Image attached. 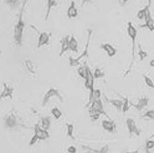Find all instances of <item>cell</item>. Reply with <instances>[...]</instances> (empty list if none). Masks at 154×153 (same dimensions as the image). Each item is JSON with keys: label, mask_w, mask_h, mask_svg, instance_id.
I'll return each instance as SVG.
<instances>
[{"label": "cell", "mask_w": 154, "mask_h": 153, "mask_svg": "<svg viewBox=\"0 0 154 153\" xmlns=\"http://www.w3.org/2000/svg\"><path fill=\"white\" fill-rule=\"evenodd\" d=\"M78 15L77 9L76 7L75 3L74 1H72L67 11V16L68 18H75Z\"/></svg>", "instance_id": "cell-18"}, {"label": "cell", "mask_w": 154, "mask_h": 153, "mask_svg": "<svg viewBox=\"0 0 154 153\" xmlns=\"http://www.w3.org/2000/svg\"><path fill=\"white\" fill-rule=\"evenodd\" d=\"M69 50L74 53H78V43L74 35H73L69 39Z\"/></svg>", "instance_id": "cell-20"}, {"label": "cell", "mask_w": 154, "mask_h": 153, "mask_svg": "<svg viewBox=\"0 0 154 153\" xmlns=\"http://www.w3.org/2000/svg\"><path fill=\"white\" fill-rule=\"evenodd\" d=\"M81 1H82V4H81V6H83L85 3L91 2L92 0H81Z\"/></svg>", "instance_id": "cell-40"}, {"label": "cell", "mask_w": 154, "mask_h": 153, "mask_svg": "<svg viewBox=\"0 0 154 153\" xmlns=\"http://www.w3.org/2000/svg\"><path fill=\"white\" fill-rule=\"evenodd\" d=\"M145 23L140 26L141 28H147L151 32L154 31V20L152 16L150 10L148 11L145 17Z\"/></svg>", "instance_id": "cell-14"}, {"label": "cell", "mask_w": 154, "mask_h": 153, "mask_svg": "<svg viewBox=\"0 0 154 153\" xmlns=\"http://www.w3.org/2000/svg\"><path fill=\"white\" fill-rule=\"evenodd\" d=\"M95 78L93 73L90 69L89 66L88 67L87 75L85 82V87L87 90L89 91V99L88 102L86 106H89L93 101V93L95 90Z\"/></svg>", "instance_id": "cell-4"}, {"label": "cell", "mask_w": 154, "mask_h": 153, "mask_svg": "<svg viewBox=\"0 0 154 153\" xmlns=\"http://www.w3.org/2000/svg\"><path fill=\"white\" fill-rule=\"evenodd\" d=\"M81 146L85 153H109V146L108 144L103 146L100 149H95L86 145H82Z\"/></svg>", "instance_id": "cell-13"}, {"label": "cell", "mask_w": 154, "mask_h": 153, "mask_svg": "<svg viewBox=\"0 0 154 153\" xmlns=\"http://www.w3.org/2000/svg\"><path fill=\"white\" fill-rule=\"evenodd\" d=\"M51 36H52V33L43 32L40 34L38 39V43H37V48H40L42 47L48 45L49 43Z\"/></svg>", "instance_id": "cell-10"}, {"label": "cell", "mask_w": 154, "mask_h": 153, "mask_svg": "<svg viewBox=\"0 0 154 153\" xmlns=\"http://www.w3.org/2000/svg\"><path fill=\"white\" fill-rule=\"evenodd\" d=\"M101 126L104 130L110 133L114 132L116 129L115 121L112 120H103L101 122Z\"/></svg>", "instance_id": "cell-15"}, {"label": "cell", "mask_w": 154, "mask_h": 153, "mask_svg": "<svg viewBox=\"0 0 154 153\" xmlns=\"http://www.w3.org/2000/svg\"><path fill=\"white\" fill-rule=\"evenodd\" d=\"M34 132V135H35L39 140L45 141L50 137V135L48 131L42 128V127L40 126L38 123L35 124Z\"/></svg>", "instance_id": "cell-8"}, {"label": "cell", "mask_w": 154, "mask_h": 153, "mask_svg": "<svg viewBox=\"0 0 154 153\" xmlns=\"http://www.w3.org/2000/svg\"><path fill=\"white\" fill-rule=\"evenodd\" d=\"M147 149L151 150L154 148V142L153 140H147L145 142V147Z\"/></svg>", "instance_id": "cell-36"}, {"label": "cell", "mask_w": 154, "mask_h": 153, "mask_svg": "<svg viewBox=\"0 0 154 153\" xmlns=\"http://www.w3.org/2000/svg\"><path fill=\"white\" fill-rule=\"evenodd\" d=\"M123 99V104L122 106V111L123 114H126L128 112L130 109L131 106V101H130L127 97L124 98Z\"/></svg>", "instance_id": "cell-27"}, {"label": "cell", "mask_w": 154, "mask_h": 153, "mask_svg": "<svg viewBox=\"0 0 154 153\" xmlns=\"http://www.w3.org/2000/svg\"><path fill=\"white\" fill-rule=\"evenodd\" d=\"M41 127L43 129L49 130L51 126V118L50 116H43L41 118Z\"/></svg>", "instance_id": "cell-21"}, {"label": "cell", "mask_w": 154, "mask_h": 153, "mask_svg": "<svg viewBox=\"0 0 154 153\" xmlns=\"http://www.w3.org/2000/svg\"><path fill=\"white\" fill-rule=\"evenodd\" d=\"M127 33L130 39L132 42V61L128 68V70L126 72V75L129 72L132 66L133 65L135 59V47H136V39L137 36V30L134 26L132 23L129 21L127 23Z\"/></svg>", "instance_id": "cell-3"}, {"label": "cell", "mask_w": 154, "mask_h": 153, "mask_svg": "<svg viewBox=\"0 0 154 153\" xmlns=\"http://www.w3.org/2000/svg\"><path fill=\"white\" fill-rule=\"evenodd\" d=\"M6 3L12 9H14L18 6L19 0H6Z\"/></svg>", "instance_id": "cell-33"}, {"label": "cell", "mask_w": 154, "mask_h": 153, "mask_svg": "<svg viewBox=\"0 0 154 153\" xmlns=\"http://www.w3.org/2000/svg\"><path fill=\"white\" fill-rule=\"evenodd\" d=\"M101 90L99 89H95L93 93V101L95 100L101 99Z\"/></svg>", "instance_id": "cell-35"}, {"label": "cell", "mask_w": 154, "mask_h": 153, "mask_svg": "<svg viewBox=\"0 0 154 153\" xmlns=\"http://www.w3.org/2000/svg\"><path fill=\"white\" fill-rule=\"evenodd\" d=\"M152 0H148V3L147 5H145L143 9L139 10L137 13V17L139 20H142L145 17V15H147L148 11L150 10V8L152 4Z\"/></svg>", "instance_id": "cell-19"}, {"label": "cell", "mask_w": 154, "mask_h": 153, "mask_svg": "<svg viewBox=\"0 0 154 153\" xmlns=\"http://www.w3.org/2000/svg\"><path fill=\"white\" fill-rule=\"evenodd\" d=\"M38 140V139L37 138V137L35 135H33V136L32 137V138L30 140V142H29V146H33L34 144L36 143V142Z\"/></svg>", "instance_id": "cell-37"}, {"label": "cell", "mask_w": 154, "mask_h": 153, "mask_svg": "<svg viewBox=\"0 0 154 153\" xmlns=\"http://www.w3.org/2000/svg\"><path fill=\"white\" fill-rule=\"evenodd\" d=\"M142 117L147 118L150 119L152 120H154V109L147 111L142 115Z\"/></svg>", "instance_id": "cell-34"}, {"label": "cell", "mask_w": 154, "mask_h": 153, "mask_svg": "<svg viewBox=\"0 0 154 153\" xmlns=\"http://www.w3.org/2000/svg\"><path fill=\"white\" fill-rule=\"evenodd\" d=\"M88 67V65L85 63L83 65L80 66L77 70L78 75L79 76L80 78H81L83 79H86Z\"/></svg>", "instance_id": "cell-23"}, {"label": "cell", "mask_w": 154, "mask_h": 153, "mask_svg": "<svg viewBox=\"0 0 154 153\" xmlns=\"http://www.w3.org/2000/svg\"><path fill=\"white\" fill-rule=\"evenodd\" d=\"M1 55V51L0 50V55Z\"/></svg>", "instance_id": "cell-44"}, {"label": "cell", "mask_w": 154, "mask_h": 153, "mask_svg": "<svg viewBox=\"0 0 154 153\" xmlns=\"http://www.w3.org/2000/svg\"><path fill=\"white\" fill-rule=\"evenodd\" d=\"M149 99L147 97L141 98L138 100V101L136 104L133 103L131 102V105L133 106L137 111H141L147 107L149 104Z\"/></svg>", "instance_id": "cell-11"}, {"label": "cell", "mask_w": 154, "mask_h": 153, "mask_svg": "<svg viewBox=\"0 0 154 153\" xmlns=\"http://www.w3.org/2000/svg\"><path fill=\"white\" fill-rule=\"evenodd\" d=\"M19 125V119L14 111L6 115L4 119V125L6 128L14 129Z\"/></svg>", "instance_id": "cell-6"}, {"label": "cell", "mask_w": 154, "mask_h": 153, "mask_svg": "<svg viewBox=\"0 0 154 153\" xmlns=\"http://www.w3.org/2000/svg\"><path fill=\"white\" fill-rule=\"evenodd\" d=\"M126 124L130 136H131L133 133L138 136H140V130L137 126L136 121L134 119L131 118H128L126 120Z\"/></svg>", "instance_id": "cell-9"}, {"label": "cell", "mask_w": 154, "mask_h": 153, "mask_svg": "<svg viewBox=\"0 0 154 153\" xmlns=\"http://www.w3.org/2000/svg\"><path fill=\"white\" fill-rule=\"evenodd\" d=\"M145 153H152L151 152L150 150L147 149L145 148Z\"/></svg>", "instance_id": "cell-43"}, {"label": "cell", "mask_w": 154, "mask_h": 153, "mask_svg": "<svg viewBox=\"0 0 154 153\" xmlns=\"http://www.w3.org/2000/svg\"><path fill=\"white\" fill-rule=\"evenodd\" d=\"M67 128V135L70 138L73 140H75V137L74 135V125L72 124L67 123L66 124Z\"/></svg>", "instance_id": "cell-26"}, {"label": "cell", "mask_w": 154, "mask_h": 153, "mask_svg": "<svg viewBox=\"0 0 154 153\" xmlns=\"http://www.w3.org/2000/svg\"><path fill=\"white\" fill-rule=\"evenodd\" d=\"M142 76L145 85L149 88L154 90V82L153 80L148 76L146 75L145 74H143Z\"/></svg>", "instance_id": "cell-30"}, {"label": "cell", "mask_w": 154, "mask_h": 153, "mask_svg": "<svg viewBox=\"0 0 154 153\" xmlns=\"http://www.w3.org/2000/svg\"><path fill=\"white\" fill-rule=\"evenodd\" d=\"M89 110L95 112H98L101 115H105L106 117L109 120H111L104 109V104L101 99L93 101L91 104H90Z\"/></svg>", "instance_id": "cell-7"}, {"label": "cell", "mask_w": 154, "mask_h": 153, "mask_svg": "<svg viewBox=\"0 0 154 153\" xmlns=\"http://www.w3.org/2000/svg\"><path fill=\"white\" fill-rule=\"evenodd\" d=\"M30 0H24L22 1V5L21 6L20 14L19 16L17 24L15 25L14 30V39L16 45L22 46V37L24 34L25 24L23 20L24 12L26 4Z\"/></svg>", "instance_id": "cell-1"}, {"label": "cell", "mask_w": 154, "mask_h": 153, "mask_svg": "<svg viewBox=\"0 0 154 153\" xmlns=\"http://www.w3.org/2000/svg\"><path fill=\"white\" fill-rule=\"evenodd\" d=\"M149 65L152 68H154V59H152L149 61Z\"/></svg>", "instance_id": "cell-41"}, {"label": "cell", "mask_w": 154, "mask_h": 153, "mask_svg": "<svg viewBox=\"0 0 154 153\" xmlns=\"http://www.w3.org/2000/svg\"><path fill=\"white\" fill-rule=\"evenodd\" d=\"M3 91L0 94V100L5 98L12 99L14 93V88L4 82L3 84Z\"/></svg>", "instance_id": "cell-12"}, {"label": "cell", "mask_w": 154, "mask_h": 153, "mask_svg": "<svg viewBox=\"0 0 154 153\" xmlns=\"http://www.w3.org/2000/svg\"><path fill=\"white\" fill-rule=\"evenodd\" d=\"M51 113L54 116V117L57 120H59L63 115V113L60 110L59 108L57 107L56 106L54 107L51 109Z\"/></svg>", "instance_id": "cell-28"}, {"label": "cell", "mask_w": 154, "mask_h": 153, "mask_svg": "<svg viewBox=\"0 0 154 153\" xmlns=\"http://www.w3.org/2000/svg\"><path fill=\"white\" fill-rule=\"evenodd\" d=\"M87 40L85 44V48L83 50V51L81 53V54L79 55L77 58L69 56L68 58V62L69 65L70 67H75L78 66L80 64V60H81L84 58H87L89 56V48L90 46V42L92 36L93 30L91 29H88L87 30Z\"/></svg>", "instance_id": "cell-2"}, {"label": "cell", "mask_w": 154, "mask_h": 153, "mask_svg": "<svg viewBox=\"0 0 154 153\" xmlns=\"http://www.w3.org/2000/svg\"><path fill=\"white\" fill-rule=\"evenodd\" d=\"M1 37V33H0V38Z\"/></svg>", "instance_id": "cell-45"}, {"label": "cell", "mask_w": 154, "mask_h": 153, "mask_svg": "<svg viewBox=\"0 0 154 153\" xmlns=\"http://www.w3.org/2000/svg\"><path fill=\"white\" fill-rule=\"evenodd\" d=\"M88 112H89L90 118L91 119L92 121H94V122L98 120L101 115V114H99L98 112L92 111L90 110H88Z\"/></svg>", "instance_id": "cell-32"}, {"label": "cell", "mask_w": 154, "mask_h": 153, "mask_svg": "<svg viewBox=\"0 0 154 153\" xmlns=\"http://www.w3.org/2000/svg\"><path fill=\"white\" fill-rule=\"evenodd\" d=\"M67 152L68 153H77V148L74 146H69L67 148Z\"/></svg>", "instance_id": "cell-38"}, {"label": "cell", "mask_w": 154, "mask_h": 153, "mask_svg": "<svg viewBox=\"0 0 154 153\" xmlns=\"http://www.w3.org/2000/svg\"><path fill=\"white\" fill-rule=\"evenodd\" d=\"M128 153H139V150L138 149L133 151L132 152H128Z\"/></svg>", "instance_id": "cell-42"}, {"label": "cell", "mask_w": 154, "mask_h": 153, "mask_svg": "<svg viewBox=\"0 0 154 153\" xmlns=\"http://www.w3.org/2000/svg\"><path fill=\"white\" fill-rule=\"evenodd\" d=\"M58 5L56 0H47V7L46 12L45 15V20H48V18L49 17L51 12L53 8L56 7Z\"/></svg>", "instance_id": "cell-22"}, {"label": "cell", "mask_w": 154, "mask_h": 153, "mask_svg": "<svg viewBox=\"0 0 154 153\" xmlns=\"http://www.w3.org/2000/svg\"><path fill=\"white\" fill-rule=\"evenodd\" d=\"M25 66L26 67L27 71L30 73L32 74H35L36 73L35 68L33 62L31 59H27L25 60Z\"/></svg>", "instance_id": "cell-25"}, {"label": "cell", "mask_w": 154, "mask_h": 153, "mask_svg": "<svg viewBox=\"0 0 154 153\" xmlns=\"http://www.w3.org/2000/svg\"><path fill=\"white\" fill-rule=\"evenodd\" d=\"M129 1V0H119V4L121 6H124L127 1Z\"/></svg>", "instance_id": "cell-39"}, {"label": "cell", "mask_w": 154, "mask_h": 153, "mask_svg": "<svg viewBox=\"0 0 154 153\" xmlns=\"http://www.w3.org/2000/svg\"><path fill=\"white\" fill-rule=\"evenodd\" d=\"M100 47L106 52L107 56L110 58H112L116 56L117 53L116 49L114 47L113 45L108 43L102 44L100 46Z\"/></svg>", "instance_id": "cell-17"}, {"label": "cell", "mask_w": 154, "mask_h": 153, "mask_svg": "<svg viewBox=\"0 0 154 153\" xmlns=\"http://www.w3.org/2000/svg\"><path fill=\"white\" fill-rule=\"evenodd\" d=\"M153 141H154V140H153Z\"/></svg>", "instance_id": "cell-47"}, {"label": "cell", "mask_w": 154, "mask_h": 153, "mask_svg": "<svg viewBox=\"0 0 154 153\" xmlns=\"http://www.w3.org/2000/svg\"><path fill=\"white\" fill-rule=\"evenodd\" d=\"M53 98H57L61 103H63L64 101L63 97L57 89L54 88H51L46 91L43 95L42 100V106H46L49 103L51 99Z\"/></svg>", "instance_id": "cell-5"}, {"label": "cell", "mask_w": 154, "mask_h": 153, "mask_svg": "<svg viewBox=\"0 0 154 153\" xmlns=\"http://www.w3.org/2000/svg\"><path fill=\"white\" fill-rule=\"evenodd\" d=\"M69 39H70V36L67 35L64 37L62 38L61 40V48L59 53V57L60 58L63 57V55L66 52L69 50Z\"/></svg>", "instance_id": "cell-16"}, {"label": "cell", "mask_w": 154, "mask_h": 153, "mask_svg": "<svg viewBox=\"0 0 154 153\" xmlns=\"http://www.w3.org/2000/svg\"><path fill=\"white\" fill-rule=\"evenodd\" d=\"M108 102L117 111H122L123 101L119 99H110L109 100Z\"/></svg>", "instance_id": "cell-24"}, {"label": "cell", "mask_w": 154, "mask_h": 153, "mask_svg": "<svg viewBox=\"0 0 154 153\" xmlns=\"http://www.w3.org/2000/svg\"><path fill=\"white\" fill-rule=\"evenodd\" d=\"M138 55L139 56V60L140 61H143L144 60L145 58H147L148 57V53L143 50L141 47L140 44L138 45Z\"/></svg>", "instance_id": "cell-29"}, {"label": "cell", "mask_w": 154, "mask_h": 153, "mask_svg": "<svg viewBox=\"0 0 154 153\" xmlns=\"http://www.w3.org/2000/svg\"><path fill=\"white\" fill-rule=\"evenodd\" d=\"M128 153V152H125V153Z\"/></svg>", "instance_id": "cell-46"}, {"label": "cell", "mask_w": 154, "mask_h": 153, "mask_svg": "<svg viewBox=\"0 0 154 153\" xmlns=\"http://www.w3.org/2000/svg\"><path fill=\"white\" fill-rule=\"evenodd\" d=\"M93 75L95 79H100L105 76V72L103 71L100 68H96L93 72Z\"/></svg>", "instance_id": "cell-31"}]
</instances>
